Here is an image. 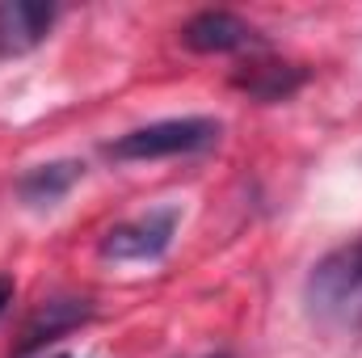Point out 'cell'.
I'll use <instances>...</instances> for the list:
<instances>
[{
  "label": "cell",
  "mask_w": 362,
  "mask_h": 358,
  "mask_svg": "<svg viewBox=\"0 0 362 358\" xmlns=\"http://www.w3.org/2000/svg\"><path fill=\"white\" fill-rule=\"evenodd\" d=\"M211 358H232V354H211Z\"/></svg>",
  "instance_id": "obj_10"
},
{
  "label": "cell",
  "mask_w": 362,
  "mask_h": 358,
  "mask_svg": "<svg viewBox=\"0 0 362 358\" xmlns=\"http://www.w3.org/2000/svg\"><path fill=\"white\" fill-rule=\"evenodd\" d=\"M8 304H13V278H0V316H4Z\"/></svg>",
  "instance_id": "obj_9"
},
{
  "label": "cell",
  "mask_w": 362,
  "mask_h": 358,
  "mask_svg": "<svg viewBox=\"0 0 362 358\" xmlns=\"http://www.w3.org/2000/svg\"><path fill=\"white\" fill-rule=\"evenodd\" d=\"M236 89H245L257 101H286L291 93H299L308 85V68L299 64H278V59H253L249 68H240L232 76Z\"/></svg>",
  "instance_id": "obj_6"
},
{
  "label": "cell",
  "mask_w": 362,
  "mask_h": 358,
  "mask_svg": "<svg viewBox=\"0 0 362 358\" xmlns=\"http://www.w3.org/2000/svg\"><path fill=\"white\" fill-rule=\"evenodd\" d=\"M93 316V308L85 299H51V304H42L34 316H30V325H25V337H21V354H38L47 342H55V337H64V333H72L76 325H85Z\"/></svg>",
  "instance_id": "obj_7"
},
{
  "label": "cell",
  "mask_w": 362,
  "mask_h": 358,
  "mask_svg": "<svg viewBox=\"0 0 362 358\" xmlns=\"http://www.w3.org/2000/svg\"><path fill=\"white\" fill-rule=\"evenodd\" d=\"M85 173V165H76V161H55V165H38V169H30L25 178H21V198L30 202V207H55L76 181Z\"/></svg>",
  "instance_id": "obj_8"
},
{
  "label": "cell",
  "mask_w": 362,
  "mask_h": 358,
  "mask_svg": "<svg viewBox=\"0 0 362 358\" xmlns=\"http://www.w3.org/2000/svg\"><path fill=\"white\" fill-rule=\"evenodd\" d=\"M55 358H68V354H55Z\"/></svg>",
  "instance_id": "obj_11"
},
{
  "label": "cell",
  "mask_w": 362,
  "mask_h": 358,
  "mask_svg": "<svg viewBox=\"0 0 362 358\" xmlns=\"http://www.w3.org/2000/svg\"><path fill=\"white\" fill-rule=\"evenodd\" d=\"M219 139V122L215 118H160L148 127H135L127 135H118L114 144H105L110 161H160V156H185V152H202Z\"/></svg>",
  "instance_id": "obj_2"
},
{
  "label": "cell",
  "mask_w": 362,
  "mask_h": 358,
  "mask_svg": "<svg viewBox=\"0 0 362 358\" xmlns=\"http://www.w3.org/2000/svg\"><path fill=\"white\" fill-rule=\"evenodd\" d=\"M177 219H181L177 207H156V211H148L139 219H127V224L105 232L101 258H114V262H156L173 245Z\"/></svg>",
  "instance_id": "obj_3"
},
{
  "label": "cell",
  "mask_w": 362,
  "mask_h": 358,
  "mask_svg": "<svg viewBox=\"0 0 362 358\" xmlns=\"http://www.w3.org/2000/svg\"><path fill=\"white\" fill-rule=\"evenodd\" d=\"M51 25H55V8L51 4H21V0L0 4V59L34 51L47 38Z\"/></svg>",
  "instance_id": "obj_5"
},
{
  "label": "cell",
  "mask_w": 362,
  "mask_h": 358,
  "mask_svg": "<svg viewBox=\"0 0 362 358\" xmlns=\"http://www.w3.org/2000/svg\"><path fill=\"white\" fill-rule=\"evenodd\" d=\"M181 42L198 55H232V51H249L257 47V30L228 13V8H206V13H194L185 25H181Z\"/></svg>",
  "instance_id": "obj_4"
},
{
  "label": "cell",
  "mask_w": 362,
  "mask_h": 358,
  "mask_svg": "<svg viewBox=\"0 0 362 358\" xmlns=\"http://www.w3.org/2000/svg\"><path fill=\"white\" fill-rule=\"evenodd\" d=\"M308 316L333 333H362V236L325 253L303 282Z\"/></svg>",
  "instance_id": "obj_1"
}]
</instances>
